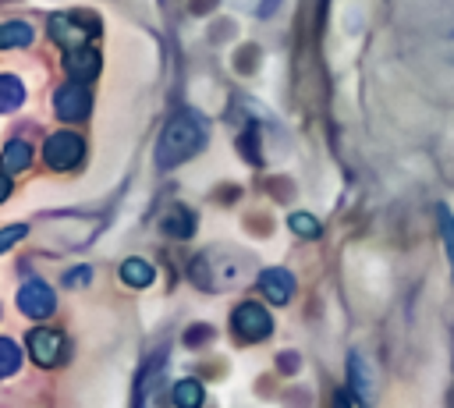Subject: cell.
Wrapping results in <instances>:
<instances>
[{
	"instance_id": "cell-1",
	"label": "cell",
	"mask_w": 454,
	"mask_h": 408,
	"mask_svg": "<svg viewBox=\"0 0 454 408\" xmlns=\"http://www.w3.org/2000/svg\"><path fill=\"white\" fill-rule=\"evenodd\" d=\"M202 142H206V131H202L199 117H192V114L170 117V121L163 124L160 142H156V167L167 170V167L184 163L188 156H195V153L202 149Z\"/></svg>"
},
{
	"instance_id": "cell-2",
	"label": "cell",
	"mask_w": 454,
	"mask_h": 408,
	"mask_svg": "<svg viewBox=\"0 0 454 408\" xmlns=\"http://www.w3.org/2000/svg\"><path fill=\"white\" fill-rule=\"evenodd\" d=\"M245 277H248L245 259L234 255V252H223V248L199 255L195 266H192V280H195L199 287H234V284H241Z\"/></svg>"
},
{
	"instance_id": "cell-3",
	"label": "cell",
	"mask_w": 454,
	"mask_h": 408,
	"mask_svg": "<svg viewBox=\"0 0 454 408\" xmlns=\"http://www.w3.org/2000/svg\"><path fill=\"white\" fill-rule=\"evenodd\" d=\"M96 32H99V21H96L92 14H85V11H57V14L50 18V35H53L60 46H67V50L85 46Z\"/></svg>"
},
{
	"instance_id": "cell-4",
	"label": "cell",
	"mask_w": 454,
	"mask_h": 408,
	"mask_svg": "<svg viewBox=\"0 0 454 408\" xmlns=\"http://www.w3.org/2000/svg\"><path fill=\"white\" fill-rule=\"evenodd\" d=\"M82 153H85V142H82V135H74V131H57V135H50L46 145H43V160H46L53 170H71V167L82 160Z\"/></svg>"
},
{
	"instance_id": "cell-5",
	"label": "cell",
	"mask_w": 454,
	"mask_h": 408,
	"mask_svg": "<svg viewBox=\"0 0 454 408\" xmlns=\"http://www.w3.org/2000/svg\"><path fill=\"white\" fill-rule=\"evenodd\" d=\"M18 309L28 319H50L53 309H57V294L46 280H25L21 291H18Z\"/></svg>"
},
{
	"instance_id": "cell-6",
	"label": "cell",
	"mask_w": 454,
	"mask_h": 408,
	"mask_svg": "<svg viewBox=\"0 0 454 408\" xmlns=\"http://www.w3.org/2000/svg\"><path fill=\"white\" fill-rule=\"evenodd\" d=\"M234 330H238L241 341H262V337H270L273 319H270V312H266L262 305L241 302V305L234 309Z\"/></svg>"
},
{
	"instance_id": "cell-7",
	"label": "cell",
	"mask_w": 454,
	"mask_h": 408,
	"mask_svg": "<svg viewBox=\"0 0 454 408\" xmlns=\"http://www.w3.org/2000/svg\"><path fill=\"white\" fill-rule=\"evenodd\" d=\"M89 106H92V96H89L85 82H71V85L57 89V96H53V110L60 121H82L89 114Z\"/></svg>"
},
{
	"instance_id": "cell-8",
	"label": "cell",
	"mask_w": 454,
	"mask_h": 408,
	"mask_svg": "<svg viewBox=\"0 0 454 408\" xmlns=\"http://www.w3.org/2000/svg\"><path fill=\"white\" fill-rule=\"evenodd\" d=\"M28 351H32V358L39 365H57L64 358V351H67L64 348V333L50 330V326H39V330L28 333Z\"/></svg>"
},
{
	"instance_id": "cell-9",
	"label": "cell",
	"mask_w": 454,
	"mask_h": 408,
	"mask_svg": "<svg viewBox=\"0 0 454 408\" xmlns=\"http://www.w3.org/2000/svg\"><path fill=\"white\" fill-rule=\"evenodd\" d=\"M64 71L71 82H92L99 75V53L92 46H74L64 57Z\"/></svg>"
},
{
	"instance_id": "cell-10",
	"label": "cell",
	"mask_w": 454,
	"mask_h": 408,
	"mask_svg": "<svg viewBox=\"0 0 454 408\" xmlns=\"http://www.w3.org/2000/svg\"><path fill=\"white\" fill-rule=\"evenodd\" d=\"M259 287H262V294H266L273 305H284V302L294 294V277H291L287 270H280V266H270V270L259 273Z\"/></svg>"
},
{
	"instance_id": "cell-11",
	"label": "cell",
	"mask_w": 454,
	"mask_h": 408,
	"mask_svg": "<svg viewBox=\"0 0 454 408\" xmlns=\"http://www.w3.org/2000/svg\"><path fill=\"white\" fill-rule=\"evenodd\" d=\"M32 163V149H28V142H21V138H14V142H7L4 145V156H0V167L7 170V174H21L25 167Z\"/></svg>"
},
{
	"instance_id": "cell-12",
	"label": "cell",
	"mask_w": 454,
	"mask_h": 408,
	"mask_svg": "<svg viewBox=\"0 0 454 408\" xmlns=\"http://www.w3.org/2000/svg\"><path fill=\"white\" fill-rule=\"evenodd\" d=\"M160 227H163V234H170V238H188L192 227H195V216H192L184 206H170V213L160 220Z\"/></svg>"
},
{
	"instance_id": "cell-13",
	"label": "cell",
	"mask_w": 454,
	"mask_h": 408,
	"mask_svg": "<svg viewBox=\"0 0 454 408\" xmlns=\"http://www.w3.org/2000/svg\"><path fill=\"white\" fill-rule=\"evenodd\" d=\"M32 39H35V32H32V25H28V21H7V25L0 28V46H4V50L28 46Z\"/></svg>"
},
{
	"instance_id": "cell-14",
	"label": "cell",
	"mask_w": 454,
	"mask_h": 408,
	"mask_svg": "<svg viewBox=\"0 0 454 408\" xmlns=\"http://www.w3.org/2000/svg\"><path fill=\"white\" fill-rule=\"evenodd\" d=\"M21 99H25V85L14 75H0V110L11 114L21 106Z\"/></svg>"
},
{
	"instance_id": "cell-15",
	"label": "cell",
	"mask_w": 454,
	"mask_h": 408,
	"mask_svg": "<svg viewBox=\"0 0 454 408\" xmlns=\"http://www.w3.org/2000/svg\"><path fill=\"white\" fill-rule=\"evenodd\" d=\"M121 280L131 284V287H145V284H153V266H149L145 259H124Z\"/></svg>"
},
{
	"instance_id": "cell-16",
	"label": "cell",
	"mask_w": 454,
	"mask_h": 408,
	"mask_svg": "<svg viewBox=\"0 0 454 408\" xmlns=\"http://www.w3.org/2000/svg\"><path fill=\"white\" fill-rule=\"evenodd\" d=\"M170 397H174L177 408H199L202 404V387H199V380H177Z\"/></svg>"
},
{
	"instance_id": "cell-17",
	"label": "cell",
	"mask_w": 454,
	"mask_h": 408,
	"mask_svg": "<svg viewBox=\"0 0 454 408\" xmlns=\"http://www.w3.org/2000/svg\"><path fill=\"white\" fill-rule=\"evenodd\" d=\"M18 365H21V348H18V341L0 337V380H4V376H14Z\"/></svg>"
},
{
	"instance_id": "cell-18",
	"label": "cell",
	"mask_w": 454,
	"mask_h": 408,
	"mask_svg": "<svg viewBox=\"0 0 454 408\" xmlns=\"http://www.w3.org/2000/svg\"><path fill=\"white\" fill-rule=\"evenodd\" d=\"M287 227H291L298 238H319V220L309 216V213H291V216H287Z\"/></svg>"
},
{
	"instance_id": "cell-19",
	"label": "cell",
	"mask_w": 454,
	"mask_h": 408,
	"mask_svg": "<svg viewBox=\"0 0 454 408\" xmlns=\"http://www.w3.org/2000/svg\"><path fill=\"white\" fill-rule=\"evenodd\" d=\"M348 373H351V387H358V397L365 401V397H369V383H372V380H369L365 362H362L358 355H351V358H348Z\"/></svg>"
},
{
	"instance_id": "cell-20",
	"label": "cell",
	"mask_w": 454,
	"mask_h": 408,
	"mask_svg": "<svg viewBox=\"0 0 454 408\" xmlns=\"http://www.w3.org/2000/svg\"><path fill=\"white\" fill-rule=\"evenodd\" d=\"M436 224H440V238H443L447 255H450V266H454V216H450V209H447V206H440V209H436Z\"/></svg>"
},
{
	"instance_id": "cell-21",
	"label": "cell",
	"mask_w": 454,
	"mask_h": 408,
	"mask_svg": "<svg viewBox=\"0 0 454 408\" xmlns=\"http://www.w3.org/2000/svg\"><path fill=\"white\" fill-rule=\"evenodd\" d=\"M25 234H28V227H25V224H14V227H0V252H7L11 245H18Z\"/></svg>"
},
{
	"instance_id": "cell-22",
	"label": "cell",
	"mask_w": 454,
	"mask_h": 408,
	"mask_svg": "<svg viewBox=\"0 0 454 408\" xmlns=\"http://www.w3.org/2000/svg\"><path fill=\"white\" fill-rule=\"evenodd\" d=\"M89 280V266H82V270H74V273H64V284L67 287H78V284H85Z\"/></svg>"
},
{
	"instance_id": "cell-23",
	"label": "cell",
	"mask_w": 454,
	"mask_h": 408,
	"mask_svg": "<svg viewBox=\"0 0 454 408\" xmlns=\"http://www.w3.org/2000/svg\"><path fill=\"white\" fill-rule=\"evenodd\" d=\"M11 195V174L7 170H0V202Z\"/></svg>"
}]
</instances>
